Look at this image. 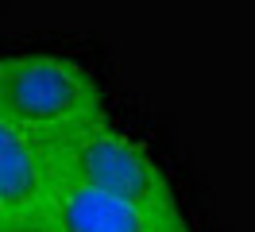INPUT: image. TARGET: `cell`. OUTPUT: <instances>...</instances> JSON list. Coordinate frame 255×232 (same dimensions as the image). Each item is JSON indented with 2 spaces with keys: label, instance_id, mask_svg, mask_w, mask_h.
<instances>
[{
  "label": "cell",
  "instance_id": "6da1fadb",
  "mask_svg": "<svg viewBox=\"0 0 255 232\" xmlns=\"http://www.w3.org/2000/svg\"><path fill=\"white\" fill-rule=\"evenodd\" d=\"M0 116L54 155L81 128L105 116V93L85 58L27 46L0 54Z\"/></svg>",
  "mask_w": 255,
  "mask_h": 232
},
{
  "label": "cell",
  "instance_id": "277c9868",
  "mask_svg": "<svg viewBox=\"0 0 255 232\" xmlns=\"http://www.w3.org/2000/svg\"><path fill=\"white\" fill-rule=\"evenodd\" d=\"M58 182H62L58 159L23 128L0 116V201L16 232H43Z\"/></svg>",
  "mask_w": 255,
  "mask_h": 232
},
{
  "label": "cell",
  "instance_id": "5b68a950",
  "mask_svg": "<svg viewBox=\"0 0 255 232\" xmlns=\"http://www.w3.org/2000/svg\"><path fill=\"white\" fill-rule=\"evenodd\" d=\"M0 232H16L12 217H8V209H4V201H0Z\"/></svg>",
  "mask_w": 255,
  "mask_h": 232
},
{
  "label": "cell",
  "instance_id": "7a4b0ae2",
  "mask_svg": "<svg viewBox=\"0 0 255 232\" xmlns=\"http://www.w3.org/2000/svg\"><path fill=\"white\" fill-rule=\"evenodd\" d=\"M54 159H58L62 178L85 182L93 190L139 201V205L178 209L174 186L166 178L162 163L155 159V151L139 143L128 128H120L112 116H97L70 143H62Z\"/></svg>",
  "mask_w": 255,
  "mask_h": 232
},
{
  "label": "cell",
  "instance_id": "3957f363",
  "mask_svg": "<svg viewBox=\"0 0 255 232\" xmlns=\"http://www.w3.org/2000/svg\"><path fill=\"white\" fill-rule=\"evenodd\" d=\"M43 232H190L182 205L159 209L139 201L116 198L85 182L62 178L47 209Z\"/></svg>",
  "mask_w": 255,
  "mask_h": 232
}]
</instances>
